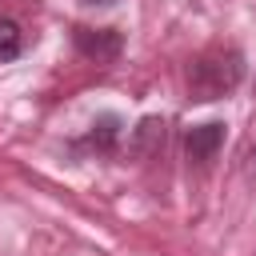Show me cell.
I'll use <instances>...</instances> for the list:
<instances>
[{
    "label": "cell",
    "mask_w": 256,
    "mask_h": 256,
    "mask_svg": "<svg viewBox=\"0 0 256 256\" xmlns=\"http://www.w3.org/2000/svg\"><path fill=\"white\" fill-rule=\"evenodd\" d=\"M244 80V56L236 48H208L188 64V96L220 100Z\"/></svg>",
    "instance_id": "6da1fadb"
},
{
    "label": "cell",
    "mask_w": 256,
    "mask_h": 256,
    "mask_svg": "<svg viewBox=\"0 0 256 256\" xmlns=\"http://www.w3.org/2000/svg\"><path fill=\"white\" fill-rule=\"evenodd\" d=\"M72 44H76L80 56H88L96 64H112L124 48V36L116 28H84L80 24V28H72Z\"/></svg>",
    "instance_id": "7a4b0ae2"
},
{
    "label": "cell",
    "mask_w": 256,
    "mask_h": 256,
    "mask_svg": "<svg viewBox=\"0 0 256 256\" xmlns=\"http://www.w3.org/2000/svg\"><path fill=\"white\" fill-rule=\"evenodd\" d=\"M184 148H188V160H192L196 168L212 164V160H216V152L224 148V124H220V120H212V124H200V128H192Z\"/></svg>",
    "instance_id": "3957f363"
},
{
    "label": "cell",
    "mask_w": 256,
    "mask_h": 256,
    "mask_svg": "<svg viewBox=\"0 0 256 256\" xmlns=\"http://www.w3.org/2000/svg\"><path fill=\"white\" fill-rule=\"evenodd\" d=\"M116 136H120V120H116V116H104V120H100V124H92V132L84 136V148L112 152V148H116Z\"/></svg>",
    "instance_id": "277c9868"
},
{
    "label": "cell",
    "mask_w": 256,
    "mask_h": 256,
    "mask_svg": "<svg viewBox=\"0 0 256 256\" xmlns=\"http://www.w3.org/2000/svg\"><path fill=\"white\" fill-rule=\"evenodd\" d=\"M20 52H24V32H20V24L8 20V16H0V64L16 60Z\"/></svg>",
    "instance_id": "5b68a950"
},
{
    "label": "cell",
    "mask_w": 256,
    "mask_h": 256,
    "mask_svg": "<svg viewBox=\"0 0 256 256\" xmlns=\"http://www.w3.org/2000/svg\"><path fill=\"white\" fill-rule=\"evenodd\" d=\"M84 4H112V0H84Z\"/></svg>",
    "instance_id": "8992f818"
}]
</instances>
